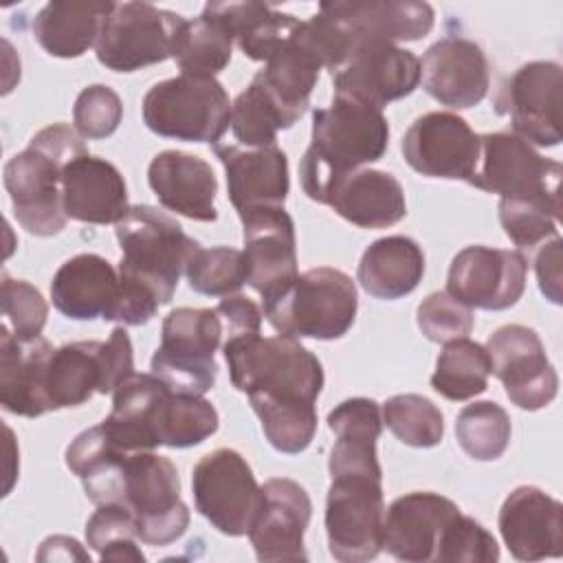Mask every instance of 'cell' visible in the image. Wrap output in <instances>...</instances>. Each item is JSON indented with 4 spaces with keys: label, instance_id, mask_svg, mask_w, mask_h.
<instances>
[{
    "label": "cell",
    "instance_id": "cell-12",
    "mask_svg": "<svg viewBox=\"0 0 563 563\" xmlns=\"http://www.w3.org/2000/svg\"><path fill=\"white\" fill-rule=\"evenodd\" d=\"M383 475L343 473L330 477L325 497L328 550L341 563H363L383 550Z\"/></svg>",
    "mask_w": 563,
    "mask_h": 563
},
{
    "label": "cell",
    "instance_id": "cell-5",
    "mask_svg": "<svg viewBox=\"0 0 563 563\" xmlns=\"http://www.w3.org/2000/svg\"><path fill=\"white\" fill-rule=\"evenodd\" d=\"M121 246L119 279L150 290L161 306L174 299L178 279L200 244L180 222L150 205H134L114 224Z\"/></svg>",
    "mask_w": 563,
    "mask_h": 563
},
{
    "label": "cell",
    "instance_id": "cell-27",
    "mask_svg": "<svg viewBox=\"0 0 563 563\" xmlns=\"http://www.w3.org/2000/svg\"><path fill=\"white\" fill-rule=\"evenodd\" d=\"M147 183L165 209L196 222L218 220V178L205 158L180 150L158 152L147 167Z\"/></svg>",
    "mask_w": 563,
    "mask_h": 563
},
{
    "label": "cell",
    "instance_id": "cell-23",
    "mask_svg": "<svg viewBox=\"0 0 563 563\" xmlns=\"http://www.w3.org/2000/svg\"><path fill=\"white\" fill-rule=\"evenodd\" d=\"M497 526L510 554L519 561L563 554V506L537 486H517L504 499Z\"/></svg>",
    "mask_w": 563,
    "mask_h": 563
},
{
    "label": "cell",
    "instance_id": "cell-35",
    "mask_svg": "<svg viewBox=\"0 0 563 563\" xmlns=\"http://www.w3.org/2000/svg\"><path fill=\"white\" fill-rule=\"evenodd\" d=\"M211 11L231 33L244 57L253 62L271 59L297 33L301 20L264 2H207Z\"/></svg>",
    "mask_w": 563,
    "mask_h": 563
},
{
    "label": "cell",
    "instance_id": "cell-17",
    "mask_svg": "<svg viewBox=\"0 0 563 563\" xmlns=\"http://www.w3.org/2000/svg\"><path fill=\"white\" fill-rule=\"evenodd\" d=\"M334 95H347L383 110L409 97L420 84V59L385 40H358L347 59L330 73Z\"/></svg>",
    "mask_w": 563,
    "mask_h": 563
},
{
    "label": "cell",
    "instance_id": "cell-7",
    "mask_svg": "<svg viewBox=\"0 0 563 563\" xmlns=\"http://www.w3.org/2000/svg\"><path fill=\"white\" fill-rule=\"evenodd\" d=\"M112 504L132 512L136 537L147 545H169L189 526L178 471L169 457L154 451H130L125 455Z\"/></svg>",
    "mask_w": 563,
    "mask_h": 563
},
{
    "label": "cell",
    "instance_id": "cell-4",
    "mask_svg": "<svg viewBox=\"0 0 563 563\" xmlns=\"http://www.w3.org/2000/svg\"><path fill=\"white\" fill-rule=\"evenodd\" d=\"M88 152L77 130L53 123L33 134L29 145L4 165L2 180L13 216L31 235L51 238L66 227L62 172L68 161Z\"/></svg>",
    "mask_w": 563,
    "mask_h": 563
},
{
    "label": "cell",
    "instance_id": "cell-38",
    "mask_svg": "<svg viewBox=\"0 0 563 563\" xmlns=\"http://www.w3.org/2000/svg\"><path fill=\"white\" fill-rule=\"evenodd\" d=\"M233 37L227 26L207 9L194 20H185L176 42L174 59L183 75L216 77L231 62Z\"/></svg>",
    "mask_w": 563,
    "mask_h": 563
},
{
    "label": "cell",
    "instance_id": "cell-13",
    "mask_svg": "<svg viewBox=\"0 0 563 563\" xmlns=\"http://www.w3.org/2000/svg\"><path fill=\"white\" fill-rule=\"evenodd\" d=\"M196 510L222 534H249L262 506V486L235 449L202 455L191 471Z\"/></svg>",
    "mask_w": 563,
    "mask_h": 563
},
{
    "label": "cell",
    "instance_id": "cell-3",
    "mask_svg": "<svg viewBox=\"0 0 563 563\" xmlns=\"http://www.w3.org/2000/svg\"><path fill=\"white\" fill-rule=\"evenodd\" d=\"M389 147V123L380 108L347 95H334L328 108L312 112L310 145L301 156L303 194L328 205L332 189L352 172L376 163Z\"/></svg>",
    "mask_w": 563,
    "mask_h": 563
},
{
    "label": "cell",
    "instance_id": "cell-25",
    "mask_svg": "<svg viewBox=\"0 0 563 563\" xmlns=\"http://www.w3.org/2000/svg\"><path fill=\"white\" fill-rule=\"evenodd\" d=\"M227 174V194L238 216L264 207H284L290 178L288 158L282 147L211 145Z\"/></svg>",
    "mask_w": 563,
    "mask_h": 563
},
{
    "label": "cell",
    "instance_id": "cell-22",
    "mask_svg": "<svg viewBox=\"0 0 563 563\" xmlns=\"http://www.w3.org/2000/svg\"><path fill=\"white\" fill-rule=\"evenodd\" d=\"M420 81L438 103L455 110L473 108L490 86L486 53L468 37L446 35L424 51Z\"/></svg>",
    "mask_w": 563,
    "mask_h": 563
},
{
    "label": "cell",
    "instance_id": "cell-31",
    "mask_svg": "<svg viewBox=\"0 0 563 563\" xmlns=\"http://www.w3.org/2000/svg\"><path fill=\"white\" fill-rule=\"evenodd\" d=\"M328 429L336 442L330 451L328 471L330 477L343 473H367L383 475L376 440L383 431V413L372 398H347L328 413Z\"/></svg>",
    "mask_w": 563,
    "mask_h": 563
},
{
    "label": "cell",
    "instance_id": "cell-8",
    "mask_svg": "<svg viewBox=\"0 0 563 563\" xmlns=\"http://www.w3.org/2000/svg\"><path fill=\"white\" fill-rule=\"evenodd\" d=\"M143 123L165 139L216 145L231 125V101L216 77L180 73L145 92Z\"/></svg>",
    "mask_w": 563,
    "mask_h": 563
},
{
    "label": "cell",
    "instance_id": "cell-26",
    "mask_svg": "<svg viewBox=\"0 0 563 563\" xmlns=\"http://www.w3.org/2000/svg\"><path fill=\"white\" fill-rule=\"evenodd\" d=\"M62 202L66 218L86 224H117L130 209L121 172L90 152L64 165Z\"/></svg>",
    "mask_w": 563,
    "mask_h": 563
},
{
    "label": "cell",
    "instance_id": "cell-41",
    "mask_svg": "<svg viewBox=\"0 0 563 563\" xmlns=\"http://www.w3.org/2000/svg\"><path fill=\"white\" fill-rule=\"evenodd\" d=\"M383 424L407 446L431 449L442 442V411L420 394H398L383 402Z\"/></svg>",
    "mask_w": 563,
    "mask_h": 563
},
{
    "label": "cell",
    "instance_id": "cell-39",
    "mask_svg": "<svg viewBox=\"0 0 563 563\" xmlns=\"http://www.w3.org/2000/svg\"><path fill=\"white\" fill-rule=\"evenodd\" d=\"M510 416L493 402L479 400L466 405L455 420V438L462 451L477 462H493L504 455L510 442Z\"/></svg>",
    "mask_w": 563,
    "mask_h": 563
},
{
    "label": "cell",
    "instance_id": "cell-15",
    "mask_svg": "<svg viewBox=\"0 0 563 563\" xmlns=\"http://www.w3.org/2000/svg\"><path fill=\"white\" fill-rule=\"evenodd\" d=\"M563 70L556 62L519 66L495 97V110L510 117L512 134L539 147L561 143Z\"/></svg>",
    "mask_w": 563,
    "mask_h": 563
},
{
    "label": "cell",
    "instance_id": "cell-36",
    "mask_svg": "<svg viewBox=\"0 0 563 563\" xmlns=\"http://www.w3.org/2000/svg\"><path fill=\"white\" fill-rule=\"evenodd\" d=\"M321 68V62L297 40L295 33L284 48L264 62V68L257 70L253 79L262 84L286 119L295 125L310 106V95Z\"/></svg>",
    "mask_w": 563,
    "mask_h": 563
},
{
    "label": "cell",
    "instance_id": "cell-29",
    "mask_svg": "<svg viewBox=\"0 0 563 563\" xmlns=\"http://www.w3.org/2000/svg\"><path fill=\"white\" fill-rule=\"evenodd\" d=\"M358 40L416 42L431 33L435 11L418 0H334L321 2Z\"/></svg>",
    "mask_w": 563,
    "mask_h": 563
},
{
    "label": "cell",
    "instance_id": "cell-49",
    "mask_svg": "<svg viewBox=\"0 0 563 563\" xmlns=\"http://www.w3.org/2000/svg\"><path fill=\"white\" fill-rule=\"evenodd\" d=\"M220 319H222V325H224V336H238V334H249V332H260L262 328V310L260 306L240 295V292H233V295H227L220 299V303L216 306Z\"/></svg>",
    "mask_w": 563,
    "mask_h": 563
},
{
    "label": "cell",
    "instance_id": "cell-24",
    "mask_svg": "<svg viewBox=\"0 0 563 563\" xmlns=\"http://www.w3.org/2000/svg\"><path fill=\"white\" fill-rule=\"evenodd\" d=\"M457 512V504L431 490L396 497L383 517V550L405 563L435 561L442 530Z\"/></svg>",
    "mask_w": 563,
    "mask_h": 563
},
{
    "label": "cell",
    "instance_id": "cell-45",
    "mask_svg": "<svg viewBox=\"0 0 563 563\" xmlns=\"http://www.w3.org/2000/svg\"><path fill=\"white\" fill-rule=\"evenodd\" d=\"M499 545L495 537L473 517L457 512L438 541L435 563H495Z\"/></svg>",
    "mask_w": 563,
    "mask_h": 563
},
{
    "label": "cell",
    "instance_id": "cell-43",
    "mask_svg": "<svg viewBox=\"0 0 563 563\" xmlns=\"http://www.w3.org/2000/svg\"><path fill=\"white\" fill-rule=\"evenodd\" d=\"M189 288L209 295L227 297L238 292L246 284L244 253L231 246L198 249L185 268Z\"/></svg>",
    "mask_w": 563,
    "mask_h": 563
},
{
    "label": "cell",
    "instance_id": "cell-6",
    "mask_svg": "<svg viewBox=\"0 0 563 563\" xmlns=\"http://www.w3.org/2000/svg\"><path fill=\"white\" fill-rule=\"evenodd\" d=\"M266 321L292 339H341L358 310L356 286L339 268L319 266L299 273L279 295L262 301Z\"/></svg>",
    "mask_w": 563,
    "mask_h": 563
},
{
    "label": "cell",
    "instance_id": "cell-11",
    "mask_svg": "<svg viewBox=\"0 0 563 563\" xmlns=\"http://www.w3.org/2000/svg\"><path fill=\"white\" fill-rule=\"evenodd\" d=\"M185 18L150 2H114L99 29L95 55L114 73H134L174 57Z\"/></svg>",
    "mask_w": 563,
    "mask_h": 563
},
{
    "label": "cell",
    "instance_id": "cell-47",
    "mask_svg": "<svg viewBox=\"0 0 563 563\" xmlns=\"http://www.w3.org/2000/svg\"><path fill=\"white\" fill-rule=\"evenodd\" d=\"M416 321L420 332L435 343H449L468 336L475 323L473 310L451 297L446 290L427 295L416 310Z\"/></svg>",
    "mask_w": 563,
    "mask_h": 563
},
{
    "label": "cell",
    "instance_id": "cell-32",
    "mask_svg": "<svg viewBox=\"0 0 563 563\" xmlns=\"http://www.w3.org/2000/svg\"><path fill=\"white\" fill-rule=\"evenodd\" d=\"M328 207L361 229H387L407 216L402 185L380 169H356L345 176L332 189Z\"/></svg>",
    "mask_w": 563,
    "mask_h": 563
},
{
    "label": "cell",
    "instance_id": "cell-20",
    "mask_svg": "<svg viewBox=\"0 0 563 563\" xmlns=\"http://www.w3.org/2000/svg\"><path fill=\"white\" fill-rule=\"evenodd\" d=\"M240 220L246 284L268 301L299 275L295 222L284 207L255 209Z\"/></svg>",
    "mask_w": 563,
    "mask_h": 563
},
{
    "label": "cell",
    "instance_id": "cell-37",
    "mask_svg": "<svg viewBox=\"0 0 563 563\" xmlns=\"http://www.w3.org/2000/svg\"><path fill=\"white\" fill-rule=\"evenodd\" d=\"M490 376V361L486 347L468 336L444 343L435 372L431 374V387L446 400H468L486 391Z\"/></svg>",
    "mask_w": 563,
    "mask_h": 563
},
{
    "label": "cell",
    "instance_id": "cell-16",
    "mask_svg": "<svg viewBox=\"0 0 563 563\" xmlns=\"http://www.w3.org/2000/svg\"><path fill=\"white\" fill-rule=\"evenodd\" d=\"M490 374L506 389L512 405L523 411L548 407L559 391V374L545 356L539 334L519 323L497 328L486 341Z\"/></svg>",
    "mask_w": 563,
    "mask_h": 563
},
{
    "label": "cell",
    "instance_id": "cell-33",
    "mask_svg": "<svg viewBox=\"0 0 563 563\" xmlns=\"http://www.w3.org/2000/svg\"><path fill=\"white\" fill-rule=\"evenodd\" d=\"M114 2L103 0H55L33 18L35 42L53 57H81L99 37L103 20Z\"/></svg>",
    "mask_w": 563,
    "mask_h": 563
},
{
    "label": "cell",
    "instance_id": "cell-14",
    "mask_svg": "<svg viewBox=\"0 0 563 563\" xmlns=\"http://www.w3.org/2000/svg\"><path fill=\"white\" fill-rule=\"evenodd\" d=\"M563 167L512 132L479 134V158L468 185L499 198H539L561 205Z\"/></svg>",
    "mask_w": 563,
    "mask_h": 563
},
{
    "label": "cell",
    "instance_id": "cell-19",
    "mask_svg": "<svg viewBox=\"0 0 563 563\" xmlns=\"http://www.w3.org/2000/svg\"><path fill=\"white\" fill-rule=\"evenodd\" d=\"M400 152L422 176L468 183L479 158V134L453 112H427L409 125Z\"/></svg>",
    "mask_w": 563,
    "mask_h": 563
},
{
    "label": "cell",
    "instance_id": "cell-18",
    "mask_svg": "<svg viewBox=\"0 0 563 563\" xmlns=\"http://www.w3.org/2000/svg\"><path fill=\"white\" fill-rule=\"evenodd\" d=\"M528 262L519 251L493 246H466L449 266L446 292L468 308L506 310L526 290Z\"/></svg>",
    "mask_w": 563,
    "mask_h": 563
},
{
    "label": "cell",
    "instance_id": "cell-34",
    "mask_svg": "<svg viewBox=\"0 0 563 563\" xmlns=\"http://www.w3.org/2000/svg\"><path fill=\"white\" fill-rule=\"evenodd\" d=\"M424 275V253L407 235H387L372 242L358 262L356 279L376 299H400L418 288Z\"/></svg>",
    "mask_w": 563,
    "mask_h": 563
},
{
    "label": "cell",
    "instance_id": "cell-21",
    "mask_svg": "<svg viewBox=\"0 0 563 563\" xmlns=\"http://www.w3.org/2000/svg\"><path fill=\"white\" fill-rule=\"evenodd\" d=\"M312 517L306 488L288 477H273L262 486V506L249 530L257 561H306L303 534Z\"/></svg>",
    "mask_w": 563,
    "mask_h": 563
},
{
    "label": "cell",
    "instance_id": "cell-2",
    "mask_svg": "<svg viewBox=\"0 0 563 563\" xmlns=\"http://www.w3.org/2000/svg\"><path fill=\"white\" fill-rule=\"evenodd\" d=\"M231 383L249 396L257 418L288 411H317L323 389L321 361L299 339L260 332L229 336L222 343Z\"/></svg>",
    "mask_w": 563,
    "mask_h": 563
},
{
    "label": "cell",
    "instance_id": "cell-40",
    "mask_svg": "<svg viewBox=\"0 0 563 563\" xmlns=\"http://www.w3.org/2000/svg\"><path fill=\"white\" fill-rule=\"evenodd\" d=\"M288 128L292 123L255 79L231 103V130L244 147L275 145L277 132Z\"/></svg>",
    "mask_w": 563,
    "mask_h": 563
},
{
    "label": "cell",
    "instance_id": "cell-50",
    "mask_svg": "<svg viewBox=\"0 0 563 563\" xmlns=\"http://www.w3.org/2000/svg\"><path fill=\"white\" fill-rule=\"evenodd\" d=\"M561 251H563V240L556 235V238H552V242L539 244V251L534 255V273H537L539 288L545 295V299H550L552 303L563 301V295H561V262H563Z\"/></svg>",
    "mask_w": 563,
    "mask_h": 563
},
{
    "label": "cell",
    "instance_id": "cell-51",
    "mask_svg": "<svg viewBox=\"0 0 563 563\" xmlns=\"http://www.w3.org/2000/svg\"><path fill=\"white\" fill-rule=\"evenodd\" d=\"M37 559L40 561H55V559H64V561H73V559H79V561H90L88 552L81 550V545L70 539V537H62V534H55V537H48L42 541V548L37 552Z\"/></svg>",
    "mask_w": 563,
    "mask_h": 563
},
{
    "label": "cell",
    "instance_id": "cell-46",
    "mask_svg": "<svg viewBox=\"0 0 563 563\" xmlns=\"http://www.w3.org/2000/svg\"><path fill=\"white\" fill-rule=\"evenodd\" d=\"M0 303L4 323L18 339H35L42 334L48 317V303L33 284L2 273Z\"/></svg>",
    "mask_w": 563,
    "mask_h": 563
},
{
    "label": "cell",
    "instance_id": "cell-30",
    "mask_svg": "<svg viewBox=\"0 0 563 563\" xmlns=\"http://www.w3.org/2000/svg\"><path fill=\"white\" fill-rule=\"evenodd\" d=\"M119 292V271L97 255L79 253L66 260L53 275V306L68 319L92 321L106 317Z\"/></svg>",
    "mask_w": 563,
    "mask_h": 563
},
{
    "label": "cell",
    "instance_id": "cell-28",
    "mask_svg": "<svg viewBox=\"0 0 563 563\" xmlns=\"http://www.w3.org/2000/svg\"><path fill=\"white\" fill-rule=\"evenodd\" d=\"M53 345L42 334L18 339L0 325V405L4 411L37 418L51 411L46 400V367Z\"/></svg>",
    "mask_w": 563,
    "mask_h": 563
},
{
    "label": "cell",
    "instance_id": "cell-1",
    "mask_svg": "<svg viewBox=\"0 0 563 563\" xmlns=\"http://www.w3.org/2000/svg\"><path fill=\"white\" fill-rule=\"evenodd\" d=\"M218 422L207 398L174 391L150 372L128 376L112 391V411L101 424L121 449L154 451L196 446L218 431Z\"/></svg>",
    "mask_w": 563,
    "mask_h": 563
},
{
    "label": "cell",
    "instance_id": "cell-48",
    "mask_svg": "<svg viewBox=\"0 0 563 563\" xmlns=\"http://www.w3.org/2000/svg\"><path fill=\"white\" fill-rule=\"evenodd\" d=\"M123 119L121 97L103 84L86 86L73 106V123L81 139H106Z\"/></svg>",
    "mask_w": 563,
    "mask_h": 563
},
{
    "label": "cell",
    "instance_id": "cell-10",
    "mask_svg": "<svg viewBox=\"0 0 563 563\" xmlns=\"http://www.w3.org/2000/svg\"><path fill=\"white\" fill-rule=\"evenodd\" d=\"M132 374V341L123 325H117L108 341L64 343L53 350L46 367L48 407H79L92 394H112Z\"/></svg>",
    "mask_w": 563,
    "mask_h": 563
},
{
    "label": "cell",
    "instance_id": "cell-42",
    "mask_svg": "<svg viewBox=\"0 0 563 563\" xmlns=\"http://www.w3.org/2000/svg\"><path fill=\"white\" fill-rule=\"evenodd\" d=\"M136 539L134 517L121 504H99L86 521V543L101 561H145Z\"/></svg>",
    "mask_w": 563,
    "mask_h": 563
},
{
    "label": "cell",
    "instance_id": "cell-9",
    "mask_svg": "<svg viewBox=\"0 0 563 563\" xmlns=\"http://www.w3.org/2000/svg\"><path fill=\"white\" fill-rule=\"evenodd\" d=\"M224 325L216 308H176L163 319L150 369L174 391L205 396L218 378L216 350Z\"/></svg>",
    "mask_w": 563,
    "mask_h": 563
},
{
    "label": "cell",
    "instance_id": "cell-44",
    "mask_svg": "<svg viewBox=\"0 0 563 563\" xmlns=\"http://www.w3.org/2000/svg\"><path fill=\"white\" fill-rule=\"evenodd\" d=\"M499 222L504 233L521 249H537L556 238L561 205L539 198H499Z\"/></svg>",
    "mask_w": 563,
    "mask_h": 563
}]
</instances>
